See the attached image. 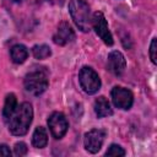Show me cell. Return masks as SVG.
<instances>
[{
  "label": "cell",
  "instance_id": "cell-1",
  "mask_svg": "<svg viewBox=\"0 0 157 157\" xmlns=\"http://www.w3.org/2000/svg\"><path fill=\"white\" fill-rule=\"evenodd\" d=\"M32 118H33L32 105L27 102H23L16 108V110L7 121L10 132L16 136H22L27 134L29 125L32 123Z\"/></svg>",
  "mask_w": 157,
  "mask_h": 157
},
{
  "label": "cell",
  "instance_id": "cell-2",
  "mask_svg": "<svg viewBox=\"0 0 157 157\" xmlns=\"http://www.w3.org/2000/svg\"><path fill=\"white\" fill-rule=\"evenodd\" d=\"M69 12L75 25L82 32H88L91 28V11L90 6L85 0H70Z\"/></svg>",
  "mask_w": 157,
  "mask_h": 157
},
{
  "label": "cell",
  "instance_id": "cell-3",
  "mask_svg": "<svg viewBox=\"0 0 157 157\" xmlns=\"http://www.w3.org/2000/svg\"><path fill=\"white\" fill-rule=\"evenodd\" d=\"M49 81H48V75L45 70L37 69L32 70L28 72L25 77V88L29 93L34 96L42 94L47 88H48Z\"/></svg>",
  "mask_w": 157,
  "mask_h": 157
},
{
  "label": "cell",
  "instance_id": "cell-4",
  "mask_svg": "<svg viewBox=\"0 0 157 157\" xmlns=\"http://www.w3.org/2000/svg\"><path fill=\"white\" fill-rule=\"evenodd\" d=\"M78 81L82 90L88 94L96 93L101 87V78L98 74L92 67H88V66H83L80 70Z\"/></svg>",
  "mask_w": 157,
  "mask_h": 157
},
{
  "label": "cell",
  "instance_id": "cell-5",
  "mask_svg": "<svg viewBox=\"0 0 157 157\" xmlns=\"http://www.w3.org/2000/svg\"><path fill=\"white\" fill-rule=\"evenodd\" d=\"M91 25L93 26L96 33L99 36V38L107 44V45H113V37L112 33L108 29V25H107V20L104 17V15L101 11H97L93 13Z\"/></svg>",
  "mask_w": 157,
  "mask_h": 157
},
{
  "label": "cell",
  "instance_id": "cell-6",
  "mask_svg": "<svg viewBox=\"0 0 157 157\" xmlns=\"http://www.w3.org/2000/svg\"><path fill=\"white\" fill-rule=\"evenodd\" d=\"M48 126L50 129L52 135L55 139H61L69 128L67 120L65 118V115L60 112H54L49 118H48Z\"/></svg>",
  "mask_w": 157,
  "mask_h": 157
},
{
  "label": "cell",
  "instance_id": "cell-7",
  "mask_svg": "<svg viewBox=\"0 0 157 157\" xmlns=\"http://www.w3.org/2000/svg\"><path fill=\"white\" fill-rule=\"evenodd\" d=\"M105 139V131L101 130V129H92L88 132L85 134V139H83V144H85V148L91 152V153H97Z\"/></svg>",
  "mask_w": 157,
  "mask_h": 157
},
{
  "label": "cell",
  "instance_id": "cell-8",
  "mask_svg": "<svg viewBox=\"0 0 157 157\" xmlns=\"http://www.w3.org/2000/svg\"><path fill=\"white\" fill-rule=\"evenodd\" d=\"M110 94H112V101L115 107H118L120 109H129L132 105L134 97L129 90L117 86L112 90Z\"/></svg>",
  "mask_w": 157,
  "mask_h": 157
},
{
  "label": "cell",
  "instance_id": "cell-9",
  "mask_svg": "<svg viewBox=\"0 0 157 157\" xmlns=\"http://www.w3.org/2000/svg\"><path fill=\"white\" fill-rule=\"evenodd\" d=\"M75 39V32L67 22H61L58 26L55 34L53 36V40L58 45H65Z\"/></svg>",
  "mask_w": 157,
  "mask_h": 157
},
{
  "label": "cell",
  "instance_id": "cell-10",
  "mask_svg": "<svg viewBox=\"0 0 157 157\" xmlns=\"http://www.w3.org/2000/svg\"><path fill=\"white\" fill-rule=\"evenodd\" d=\"M107 66H108V70L112 74H114L115 76H120L124 72L125 66H126V61H125L124 55L120 52H118V50L112 52L108 55Z\"/></svg>",
  "mask_w": 157,
  "mask_h": 157
},
{
  "label": "cell",
  "instance_id": "cell-11",
  "mask_svg": "<svg viewBox=\"0 0 157 157\" xmlns=\"http://www.w3.org/2000/svg\"><path fill=\"white\" fill-rule=\"evenodd\" d=\"M94 112H96L98 118H104V117H108V115L113 114V109L110 107V103L103 96H101V97H98L96 99V102H94Z\"/></svg>",
  "mask_w": 157,
  "mask_h": 157
},
{
  "label": "cell",
  "instance_id": "cell-12",
  "mask_svg": "<svg viewBox=\"0 0 157 157\" xmlns=\"http://www.w3.org/2000/svg\"><path fill=\"white\" fill-rule=\"evenodd\" d=\"M17 108V99H16V96L13 93H10L6 96L5 98V104H4V108H2V117H4V120L5 121H9V119L11 118V115L13 114V112L16 110Z\"/></svg>",
  "mask_w": 157,
  "mask_h": 157
},
{
  "label": "cell",
  "instance_id": "cell-13",
  "mask_svg": "<svg viewBox=\"0 0 157 157\" xmlns=\"http://www.w3.org/2000/svg\"><path fill=\"white\" fill-rule=\"evenodd\" d=\"M10 54H11V59L15 64H22V63H25V60L28 56V50L25 45L16 44L11 48Z\"/></svg>",
  "mask_w": 157,
  "mask_h": 157
},
{
  "label": "cell",
  "instance_id": "cell-14",
  "mask_svg": "<svg viewBox=\"0 0 157 157\" xmlns=\"http://www.w3.org/2000/svg\"><path fill=\"white\" fill-rule=\"evenodd\" d=\"M48 142V135L43 126L36 128L33 136H32V145L37 148H43Z\"/></svg>",
  "mask_w": 157,
  "mask_h": 157
},
{
  "label": "cell",
  "instance_id": "cell-15",
  "mask_svg": "<svg viewBox=\"0 0 157 157\" xmlns=\"http://www.w3.org/2000/svg\"><path fill=\"white\" fill-rule=\"evenodd\" d=\"M32 53H33V56L36 59H45V58H49L52 55V50L48 45L45 44H39V45H34L32 48Z\"/></svg>",
  "mask_w": 157,
  "mask_h": 157
},
{
  "label": "cell",
  "instance_id": "cell-16",
  "mask_svg": "<svg viewBox=\"0 0 157 157\" xmlns=\"http://www.w3.org/2000/svg\"><path fill=\"white\" fill-rule=\"evenodd\" d=\"M105 155H107V156H124V155H125V151H124L119 145L113 144V145L109 146V148L107 150Z\"/></svg>",
  "mask_w": 157,
  "mask_h": 157
},
{
  "label": "cell",
  "instance_id": "cell-17",
  "mask_svg": "<svg viewBox=\"0 0 157 157\" xmlns=\"http://www.w3.org/2000/svg\"><path fill=\"white\" fill-rule=\"evenodd\" d=\"M157 39L153 38L152 42H151V45H150V58H151V61L153 64H157Z\"/></svg>",
  "mask_w": 157,
  "mask_h": 157
},
{
  "label": "cell",
  "instance_id": "cell-18",
  "mask_svg": "<svg viewBox=\"0 0 157 157\" xmlns=\"http://www.w3.org/2000/svg\"><path fill=\"white\" fill-rule=\"evenodd\" d=\"M13 150H15V155L16 156H20V157L21 156H25L27 153V151H28V148H27V146H26L25 142H17L15 145Z\"/></svg>",
  "mask_w": 157,
  "mask_h": 157
},
{
  "label": "cell",
  "instance_id": "cell-19",
  "mask_svg": "<svg viewBox=\"0 0 157 157\" xmlns=\"http://www.w3.org/2000/svg\"><path fill=\"white\" fill-rule=\"evenodd\" d=\"M11 156V150L6 145H0V157H9Z\"/></svg>",
  "mask_w": 157,
  "mask_h": 157
},
{
  "label": "cell",
  "instance_id": "cell-20",
  "mask_svg": "<svg viewBox=\"0 0 157 157\" xmlns=\"http://www.w3.org/2000/svg\"><path fill=\"white\" fill-rule=\"evenodd\" d=\"M12 1H22V0H12Z\"/></svg>",
  "mask_w": 157,
  "mask_h": 157
}]
</instances>
